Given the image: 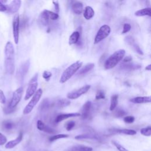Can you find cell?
<instances>
[{"label":"cell","instance_id":"1","mask_svg":"<svg viewBox=\"0 0 151 151\" xmlns=\"http://www.w3.org/2000/svg\"><path fill=\"white\" fill-rule=\"evenodd\" d=\"M5 61L4 66L5 71L9 74H13L15 71V51L13 44L8 41L4 48Z\"/></svg>","mask_w":151,"mask_h":151},{"label":"cell","instance_id":"2","mask_svg":"<svg viewBox=\"0 0 151 151\" xmlns=\"http://www.w3.org/2000/svg\"><path fill=\"white\" fill-rule=\"evenodd\" d=\"M125 53L126 51L124 49H120L110 55L105 61L104 64L105 69L110 70L115 67L118 63L123 60Z\"/></svg>","mask_w":151,"mask_h":151},{"label":"cell","instance_id":"3","mask_svg":"<svg viewBox=\"0 0 151 151\" xmlns=\"http://www.w3.org/2000/svg\"><path fill=\"white\" fill-rule=\"evenodd\" d=\"M82 64L81 61H77L68 66L62 73L60 78V83L63 84L67 81L80 68Z\"/></svg>","mask_w":151,"mask_h":151},{"label":"cell","instance_id":"4","mask_svg":"<svg viewBox=\"0 0 151 151\" xmlns=\"http://www.w3.org/2000/svg\"><path fill=\"white\" fill-rule=\"evenodd\" d=\"M23 91H24L23 87H19L14 91L11 101L9 103V104L7 107V111H5L6 114L11 113V112L13 111L12 110L15 109L16 106L18 105V104L19 103V101L21 100L22 94H23Z\"/></svg>","mask_w":151,"mask_h":151},{"label":"cell","instance_id":"5","mask_svg":"<svg viewBox=\"0 0 151 151\" xmlns=\"http://www.w3.org/2000/svg\"><path fill=\"white\" fill-rule=\"evenodd\" d=\"M42 94V90L41 88H38L35 94L32 96V99L29 101V102L27 104V105L25 107L23 110V114H28L30 113L36 104L39 101L41 97Z\"/></svg>","mask_w":151,"mask_h":151},{"label":"cell","instance_id":"6","mask_svg":"<svg viewBox=\"0 0 151 151\" xmlns=\"http://www.w3.org/2000/svg\"><path fill=\"white\" fill-rule=\"evenodd\" d=\"M111 32V28L110 26L108 25H102L99 29L98 30L96 35L94 38V44H96L99 42H101L103 40H104L106 38H107Z\"/></svg>","mask_w":151,"mask_h":151},{"label":"cell","instance_id":"7","mask_svg":"<svg viewBox=\"0 0 151 151\" xmlns=\"http://www.w3.org/2000/svg\"><path fill=\"white\" fill-rule=\"evenodd\" d=\"M90 87L91 86L90 85L86 84L81 87V88H79L78 89H76L75 90H73L68 93V94H67V97L68 98V99H72V100L77 99L83 94L86 93L88 91V90L90 88Z\"/></svg>","mask_w":151,"mask_h":151},{"label":"cell","instance_id":"8","mask_svg":"<svg viewBox=\"0 0 151 151\" xmlns=\"http://www.w3.org/2000/svg\"><path fill=\"white\" fill-rule=\"evenodd\" d=\"M20 25V19L19 14H17L14 15L12 20V29H13V37L14 42L16 44L19 41V30Z\"/></svg>","mask_w":151,"mask_h":151},{"label":"cell","instance_id":"9","mask_svg":"<svg viewBox=\"0 0 151 151\" xmlns=\"http://www.w3.org/2000/svg\"><path fill=\"white\" fill-rule=\"evenodd\" d=\"M37 87H38L37 81H32L30 80L28 84V86L26 91L25 97H24V99L25 100H28L31 97H32L35 94V93L37 90Z\"/></svg>","mask_w":151,"mask_h":151},{"label":"cell","instance_id":"10","mask_svg":"<svg viewBox=\"0 0 151 151\" xmlns=\"http://www.w3.org/2000/svg\"><path fill=\"white\" fill-rule=\"evenodd\" d=\"M21 5L20 0H14L6 5V12L9 14L16 13Z\"/></svg>","mask_w":151,"mask_h":151},{"label":"cell","instance_id":"11","mask_svg":"<svg viewBox=\"0 0 151 151\" xmlns=\"http://www.w3.org/2000/svg\"><path fill=\"white\" fill-rule=\"evenodd\" d=\"M91 102L90 101H87L83 106L81 110L80 116H81L83 119H86L89 117L91 109Z\"/></svg>","mask_w":151,"mask_h":151},{"label":"cell","instance_id":"12","mask_svg":"<svg viewBox=\"0 0 151 151\" xmlns=\"http://www.w3.org/2000/svg\"><path fill=\"white\" fill-rule=\"evenodd\" d=\"M37 127L39 130L48 133L54 134L55 133V130L52 128L47 126L41 120H38L37 122Z\"/></svg>","mask_w":151,"mask_h":151},{"label":"cell","instance_id":"13","mask_svg":"<svg viewBox=\"0 0 151 151\" xmlns=\"http://www.w3.org/2000/svg\"><path fill=\"white\" fill-rule=\"evenodd\" d=\"M29 67V60L25 61L24 63H23L20 66V68H19L18 71V76L19 80H23L25 74H27V73L28 71Z\"/></svg>","mask_w":151,"mask_h":151},{"label":"cell","instance_id":"14","mask_svg":"<svg viewBox=\"0 0 151 151\" xmlns=\"http://www.w3.org/2000/svg\"><path fill=\"white\" fill-rule=\"evenodd\" d=\"M78 116H80V113H70L60 114L56 117L55 119V122L56 123H59L68 118L73 117H78Z\"/></svg>","mask_w":151,"mask_h":151},{"label":"cell","instance_id":"15","mask_svg":"<svg viewBox=\"0 0 151 151\" xmlns=\"http://www.w3.org/2000/svg\"><path fill=\"white\" fill-rule=\"evenodd\" d=\"M125 41L130 46H132L133 47V48L135 50V51L136 52H137L138 54H140V55H143V51H142V50L140 49V48L139 47V46L134 42L133 38L132 37L128 36L126 37L125 38Z\"/></svg>","mask_w":151,"mask_h":151},{"label":"cell","instance_id":"16","mask_svg":"<svg viewBox=\"0 0 151 151\" xmlns=\"http://www.w3.org/2000/svg\"><path fill=\"white\" fill-rule=\"evenodd\" d=\"M73 12L77 15L81 14L83 11V5L80 1H74L71 5Z\"/></svg>","mask_w":151,"mask_h":151},{"label":"cell","instance_id":"17","mask_svg":"<svg viewBox=\"0 0 151 151\" xmlns=\"http://www.w3.org/2000/svg\"><path fill=\"white\" fill-rule=\"evenodd\" d=\"M22 139V133H20L16 139H15L12 140H11L6 143L5 148L12 149V148L14 147L15 146H16L17 145H18L21 142Z\"/></svg>","mask_w":151,"mask_h":151},{"label":"cell","instance_id":"18","mask_svg":"<svg viewBox=\"0 0 151 151\" xmlns=\"http://www.w3.org/2000/svg\"><path fill=\"white\" fill-rule=\"evenodd\" d=\"M151 100L150 96H139L136 97L130 100V101L133 103H150Z\"/></svg>","mask_w":151,"mask_h":151},{"label":"cell","instance_id":"19","mask_svg":"<svg viewBox=\"0 0 151 151\" xmlns=\"http://www.w3.org/2000/svg\"><path fill=\"white\" fill-rule=\"evenodd\" d=\"M93 148L90 146L84 145H76L67 149L66 151H92Z\"/></svg>","mask_w":151,"mask_h":151},{"label":"cell","instance_id":"20","mask_svg":"<svg viewBox=\"0 0 151 151\" xmlns=\"http://www.w3.org/2000/svg\"><path fill=\"white\" fill-rule=\"evenodd\" d=\"M80 38V33L78 31H74L70 36L68 42L70 45H73L79 42Z\"/></svg>","mask_w":151,"mask_h":151},{"label":"cell","instance_id":"21","mask_svg":"<svg viewBox=\"0 0 151 151\" xmlns=\"http://www.w3.org/2000/svg\"><path fill=\"white\" fill-rule=\"evenodd\" d=\"M94 15V11L92 7L90 6H87L83 11V16L84 18L87 20L91 19Z\"/></svg>","mask_w":151,"mask_h":151},{"label":"cell","instance_id":"22","mask_svg":"<svg viewBox=\"0 0 151 151\" xmlns=\"http://www.w3.org/2000/svg\"><path fill=\"white\" fill-rule=\"evenodd\" d=\"M39 21L43 25L45 26V25H47L49 23V21H50V18L48 16V14L47 13V11L46 9L45 10H44L41 13V14L39 16Z\"/></svg>","mask_w":151,"mask_h":151},{"label":"cell","instance_id":"23","mask_svg":"<svg viewBox=\"0 0 151 151\" xmlns=\"http://www.w3.org/2000/svg\"><path fill=\"white\" fill-rule=\"evenodd\" d=\"M150 8H145L139 9L134 12V15L137 17H143V16H151Z\"/></svg>","mask_w":151,"mask_h":151},{"label":"cell","instance_id":"24","mask_svg":"<svg viewBox=\"0 0 151 151\" xmlns=\"http://www.w3.org/2000/svg\"><path fill=\"white\" fill-rule=\"evenodd\" d=\"M70 104V101L67 99H61L56 101V107L58 109H62L69 106Z\"/></svg>","mask_w":151,"mask_h":151},{"label":"cell","instance_id":"25","mask_svg":"<svg viewBox=\"0 0 151 151\" xmlns=\"http://www.w3.org/2000/svg\"><path fill=\"white\" fill-rule=\"evenodd\" d=\"M94 67V63H88L80 70V71L78 73V74H80V75L88 73V71H90V70H91Z\"/></svg>","mask_w":151,"mask_h":151},{"label":"cell","instance_id":"26","mask_svg":"<svg viewBox=\"0 0 151 151\" xmlns=\"http://www.w3.org/2000/svg\"><path fill=\"white\" fill-rule=\"evenodd\" d=\"M118 97L119 96L117 94H114L111 96L110 99V111H113L117 107V105L118 103Z\"/></svg>","mask_w":151,"mask_h":151},{"label":"cell","instance_id":"27","mask_svg":"<svg viewBox=\"0 0 151 151\" xmlns=\"http://www.w3.org/2000/svg\"><path fill=\"white\" fill-rule=\"evenodd\" d=\"M2 127L6 130H10L14 127V123L10 120H5L2 122Z\"/></svg>","mask_w":151,"mask_h":151},{"label":"cell","instance_id":"28","mask_svg":"<svg viewBox=\"0 0 151 151\" xmlns=\"http://www.w3.org/2000/svg\"><path fill=\"white\" fill-rule=\"evenodd\" d=\"M118 133H123L127 135H134L136 134V132L132 129H118L117 130Z\"/></svg>","mask_w":151,"mask_h":151},{"label":"cell","instance_id":"29","mask_svg":"<svg viewBox=\"0 0 151 151\" xmlns=\"http://www.w3.org/2000/svg\"><path fill=\"white\" fill-rule=\"evenodd\" d=\"M140 133L145 136H150L151 135V127L150 126L140 129Z\"/></svg>","mask_w":151,"mask_h":151},{"label":"cell","instance_id":"30","mask_svg":"<svg viewBox=\"0 0 151 151\" xmlns=\"http://www.w3.org/2000/svg\"><path fill=\"white\" fill-rule=\"evenodd\" d=\"M46 11H47V13L48 14V16L50 19L54 21V20H57L58 18L59 15L57 13L54 12H52L51 11L47 10V9H46Z\"/></svg>","mask_w":151,"mask_h":151},{"label":"cell","instance_id":"31","mask_svg":"<svg viewBox=\"0 0 151 151\" xmlns=\"http://www.w3.org/2000/svg\"><path fill=\"white\" fill-rule=\"evenodd\" d=\"M68 136V134H55L54 136H52L51 137H50L49 139H50V141L52 142V141L56 140L59 139L67 137Z\"/></svg>","mask_w":151,"mask_h":151},{"label":"cell","instance_id":"32","mask_svg":"<svg viewBox=\"0 0 151 151\" xmlns=\"http://www.w3.org/2000/svg\"><path fill=\"white\" fill-rule=\"evenodd\" d=\"M96 137L93 136L92 134H80L75 137L76 139H95Z\"/></svg>","mask_w":151,"mask_h":151},{"label":"cell","instance_id":"33","mask_svg":"<svg viewBox=\"0 0 151 151\" xmlns=\"http://www.w3.org/2000/svg\"><path fill=\"white\" fill-rule=\"evenodd\" d=\"M112 143L116 146V147L117 149V150L119 151H129L127 149H126L124 147L122 146L120 144L118 143L117 142H116L115 141H112Z\"/></svg>","mask_w":151,"mask_h":151},{"label":"cell","instance_id":"34","mask_svg":"<svg viewBox=\"0 0 151 151\" xmlns=\"http://www.w3.org/2000/svg\"><path fill=\"white\" fill-rule=\"evenodd\" d=\"M123 120L125 123H128V124H130L134 122V117L132 116H126L123 118Z\"/></svg>","mask_w":151,"mask_h":151},{"label":"cell","instance_id":"35","mask_svg":"<svg viewBox=\"0 0 151 151\" xmlns=\"http://www.w3.org/2000/svg\"><path fill=\"white\" fill-rule=\"evenodd\" d=\"M131 29V25L129 23H125L123 25V31L122 32V34H125L128 32Z\"/></svg>","mask_w":151,"mask_h":151},{"label":"cell","instance_id":"36","mask_svg":"<svg viewBox=\"0 0 151 151\" xmlns=\"http://www.w3.org/2000/svg\"><path fill=\"white\" fill-rule=\"evenodd\" d=\"M104 98H105L104 93L102 90H99L96 94V99L100 100V99H104Z\"/></svg>","mask_w":151,"mask_h":151},{"label":"cell","instance_id":"37","mask_svg":"<svg viewBox=\"0 0 151 151\" xmlns=\"http://www.w3.org/2000/svg\"><path fill=\"white\" fill-rule=\"evenodd\" d=\"M52 76V73L48 71H44L42 73V77L46 81H49Z\"/></svg>","mask_w":151,"mask_h":151},{"label":"cell","instance_id":"38","mask_svg":"<svg viewBox=\"0 0 151 151\" xmlns=\"http://www.w3.org/2000/svg\"><path fill=\"white\" fill-rule=\"evenodd\" d=\"M75 124H76V123L74 121H70V122H67L65 125V128H66L67 130H68V131L71 130L74 127Z\"/></svg>","mask_w":151,"mask_h":151},{"label":"cell","instance_id":"39","mask_svg":"<svg viewBox=\"0 0 151 151\" xmlns=\"http://www.w3.org/2000/svg\"><path fill=\"white\" fill-rule=\"evenodd\" d=\"M126 114V112L122 109H118L115 112V115L117 117H123Z\"/></svg>","mask_w":151,"mask_h":151},{"label":"cell","instance_id":"40","mask_svg":"<svg viewBox=\"0 0 151 151\" xmlns=\"http://www.w3.org/2000/svg\"><path fill=\"white\" fill-rule=\"evenodd\" d=\"M7 139L5 135L0 133V146L3 145L6 143Z\"/></svg>","mask_w":151,"mask_h":151},{"label":"cell","instance_id":"41","mask_svg":"<svg viewBox=\"0 0 151 151\" xmlns=\"http://www.w3.org/2000/svg\"><path fill=\"white\" fill-rule=\"evenodd\" d=\"M6 101L5 96L4 94V92L0 90V103L2 104H4Z\"/></svg>","mask_w":151,"mask_h":151},{"label":"cell","instance_id":"42","mask_svg":"<svg viewBox=\"0 0 151 151\" xmlns=\"http://www.w3.org/2000/svg\"><path fill=\"white\" fill-rule=\"evenodd\" d=\"M6 11V5L4 4L0 1V12H5Z\"/></svg>","mask_w":151,"mask_h":151},{"label":"cell","instance_id":"43","mask_svg":"<svg viewBox=\"0 0 151 151\" xmlns=\"http://www.w3.org/2000/svg\"><path fill=\"white\" fill-rule=\"evenodd\" d=\"M132 61V58L130 56H126V57H124V58H123V61L124 63H128L130 61Z\"/></svg>","mask_w":151,"mask_h":151},{"label":"cell","instance_id":"44","mask_svg":"<svg viewBox=\"0 0 151 151\" xmlns=\"http://www.w3.org/2000/svg\"><path fill=\"white\" fill-rule=\"evenodd\" d=\"M52 3L54 4V7H55V10L56 11V13L58 14V12H59V4H58V1H53Z\"/></svg>","mask_w":151,"mask_h":151},{"label":"cell","instance_id":"45","mask_svg":"<svg viewBox=\"0 0 151 151\" xmlns=\"http://www.w3.org/2000/svg\"><path fill=\"white\" fill-rule=\"evenodd\" d=\"M150 67H151V64H149L145 67V70L147 71H150Z\"/></svg>","mask_w":151,"mask_h":151}]
</instances>
